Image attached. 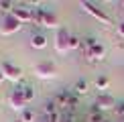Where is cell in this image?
<instances>
[{"label": "cell", "instance_id": "obj_1", "mask_svg": "<svg viewBox=\"0 0 124 122\" xmlns=\"http://www.w3.org/2000/svg\"><path fill=\"white\" fill-rule=\"evenodd\" d=\"M33 73L37 75L39 79H53L57 75V67H55L51 61H41L33 67Z\"/></svg>", "mask_w": 124, "mask_h": 122}, {"label": "cell", "instance_id": "obj_2", "mask_svg": "<svg viewBox=\"0 0 124 122\" xmlns=\"http://www.w3.org/2000/svg\"><path fill=\"white\" fill-rule=\"evenodd\" d=\"M0 69H2V73H4L6 79L14 81V84H20V79H23V69H20L18 65L10 63V61H2V63H0Z\"/></svg>", "mask_w": 124, "mask_h": 122}, {"label": "cell", "instance_id": "obj_3", "mask_svg": "<svg viewBox=\"0 0 124 122\" xmlns=\"http://www.w3.org/2000/svg\"><path fill=\"white\" fill-rule=\"evenodd\" d=\"M116 98L112 94H108V92H100L98 94V98L94 102V108L96 110H100V112H104V110H114L116 108Z\"/></svg>", "mask_w": 124, "mask_h": 122}, {"label": "cell", "instance_id": "obj_4", "mask_svg": "<svg viewBox=\"0 0 124 122\" xmlns=\"http://www.w3.org/2000/svg\"><path fill=\"white\" fill-rule=\"evenodd\" d=\"M79 6L84 8L87 14H92V16H94L96 20H100L102 24H110V16H108V14H106L102 8H98L94 2H87V0H85V2H79Z\"/></svg>", "mask_w": 124, "mask_h": 122}, {"label": "cell", "instance_id": "obj_5", "mask_svg": "<svg viewBox=\"0 0 124 122\" xmlns=\"http://www.w3.org/2000/svg\"><path fill=\"white\" fill-rule=\"evenodd\" d=\"M8 106H10L12 110H18V112H23L24 108H27V100H24V96H23L20 85H18V88H14L12 94L8 96Z\"/></svg>", "mask_w": 124, "mask_h": 122}, {"label": "cell", "instance_id": "obj_6", "mask_svg": "<svg viewBox=\"0 0 124 122\" xmlns=\"http://www.w3.org/2000/svg\"><path fill=\"white\" fill-rule=\"evenodd\" d=\"M20 29H23V23H18L12 14H8V16H4L2 24H0V35H12V33H18Z\"/></svg>", "mask_w": 124, "mask_h": 122}, {"label": "cell", "instance_id": "obj_7", "mask_svg": "<svg viewBox=\"0 0 124 122\" xmlns=\"http://www.w3.org/2000/svg\"><path fill=\"white\" fill-rule=\"evenodd\" d=\"M69 37L71 35L65 29L57 30V35H55V49H57V53H67L69 51Z\"/></svg>", "mask_w": 124, "mask_h": 122}, {"label": "cell", "instance_id": "obj_8", "mask_svg": "<svg viewBox=\"0 0 124 122\" xmlns=\"http://www.w3.org/2000/svg\"><path fill=\"white\" fill-rule=\"evenodd\" d=\"M85 53V57L90 59V61H104V57H106V47L102 43H96L94 47H90L87 51H84Z\"/></svg>", "mask_w": 124, "mask_h": 122}, {"label": "cell", "instance_id": "obj_9", "mask_svg": "<svg viewBox=\"0 0 124 122\" xmlns=\"http://www.w3.org/2000/svg\"><path fill=\"white\" fill-rule=\"evenodd\" d=\"M12 16L18 20V23H33V8H27V6H14L12 10Z\"/></svg>", "mask_w": 124, "mask_h": 122}, {"label": "cell", "instance_id": "obj_10", "mask_svg": "<svg viewBox=\"0 0 124 122\" xmlns=\"http://www.w3.org/2000/svg\"><path fill=\"white\" fill-rule=\"evenodd\" d=\"M71 96H73V92L71 90H61V92H57L55 94V104L59 106V108H63V110H67L69 108V100H71Z\"/></svg>", "mask_w": 124, "mask_h": 122}, {"label": "cell", "instance_id": "obj_11", "mask_svg": "<svg viewBox=\"0 0 124 122\" xmlns=\"http://www.w3.org/2000/svg\"><path fill=\"white\" fill-rule=\"evenodd\" d=\"M43 27L45 29H57L59 30V18L55 16L51 10L45 8V12H43Z\"/></svg>", "mask_w": 124, "mask_h": 122}, {"label": "cell", "instance_id": "obj_12", "mask_svg": "<svg viewBox=\"0 0 124 122\" xmlns=\"http://www.w3.org/2000/svg\"><path fill=\"white\" fill-rule=\"evenodd\" d=\"M71 92L79 98V96H85L87 92H90V84H87L85 79H77L75 84H73V88H71Z\"/></svg>", "mask_w": 124, "mask_h": 122}, {"label": "cell", "instance_id": "obj_13", "mask_svg": "<svg viewBox=\"0 0 124 122\" xmlns=\"http://www.w3.org/2000/svg\"><path fill=\"white\" fill-rule=\"evenodd\" d=\"M31 47H35V49H45V47H47V37L41 35V33L33 35V37H31Z\"/></svg>", "mask_w": 124, "mask_h": 122}, {"label": "cell", "instance_id": "obj_14", "mask_svg": "<svg viewBox=\"0 0 124 122\" xmlns=\"http://www.w3.org/2000/svg\"><path fill=\"white\" fill-rule=\"evenodd\" d=\"M35 120H37V114H35V110L24 108L23 112H20V122H35Z\"/></svg>", "mask_w": 124, "mask_h": 122}, {"label": "cell", "instance_id": "obj_15", "mask_svg": "<svg viewBox=\"0 0 124 122\" xmlns=\"http://www.w3.org/2000/svg\"><path fill=\"white\" fill-rule=\"evenodd\" d=\"M20 90H23V96H24V100L27 102H31L35 98V88L31 84H24V85H20Z\"/></svg>", "mask_w": 124, "mask_h": 122}, {"label": "cell", "instance_id": "obj_16", "mask_svg": "<svg viewBox=\"0 0 124 122\" xmlns=\"http://www.w3.org/2000/svg\"><path fill=\"white\" fill-rule=\"evenodd\" d=\"M94 84H96V88H98V90H108V85H110V79H108L106 75H98Z\"/></svg>", "mask_w": 124, "mask_h": 122}, {"label": "cell", "instance_id": "obj_17", "mask_svg": "<svg viewBox=\"0 0 124 122\" xmlns=\"http://www.w3.org/2000/svg\"><path fill=\"white\" fill-rule=\"evenodd\" d=\"M12 10H14V4L12 2H6V0H2V2H0V12L2 14H12Z\"/></svg>", "mask_w": 124, "mask_h": 122}, {"label": "cell", "instance_id": "obj_18", "mask_svg": "<svg viewBox=\"0 0 124 122\" xmlns=\"http://www.w3.org/2000/svg\"><path fill=\"white\" fill-rule=\"evenodd\" d=\"M75 49H81V39L77 35H71L69 37V51H75Z\"/></svg>", "mask_w": 124, "mask_h": 122}, {"label": "cell", "instance_id": "obj_19", "mask_svg": "<svg viewBox=\"0 0 124 122\" xmlns=\"http://www.w3.org/2000/svg\"><path fill=\"white\" fill-rule=\"evenodd\" d=\"M90 122H106V120H104V116H102L100 110L92 108V112H90Z\"/></svg>", "mask_w": 124, "mask_h": 122}, {"label": "cell", "instance_id": "obj_20", "mask_svg": "<svg viewBox=\"0 0 124 122\" xmlns=\"http://www.w3.org/2000/svg\"><path fill=\"white\" fill-rule=\"evenodd\" d=\"M53 112H59V106L55 104V100H49L45 104V114H53Z\"/></svg>", "mask_w": 124, "mask_h": 122}, {"label": "cell", "instance_id": "obj_21", "mask_svg": "<svg viewBox=\"0 0 124 122\" xmlns=\"http://www.w3.org/2000/svg\"><path fill=\"white\" fill-rule=\"evenodd\" d=\"M61 112H53V114H45V122H61Z\"/></svg>", "mask_w": 124, "mask_h": 122}, {"label": "cell", "instance_id": "obj_22", "mask_svg": "<svg viewBox=\"0 0 124 122\" xmlns=\"http://www.w3.org/2000/svg\"><path fill=\"white\" fill-rule=\"evenodd\" d=\"M61 122H75V116H73V112H65V114L61 116Z\"/></svg>", "mask_w": 124, "mask_h": 122}, {"label": "cell", "instance_id": "obj_23", "mask_svg": "<svg viewBox=\"0 0 124 122\" xmlns=\"http://www.w3.org/2000/svg\"><path fill=\"white\" fill-rule=\"evenodd\" d=\"M114 112H116L118 116H122V118H124V102H118L116 108H114Z\"/></svg>", "mask_w": 124, "mask_h": 122}, {"label": "cell", "instance_id": "obj_24", "mask_svg": "<svg viewBox=\"0 0 124 122\" xmlns=\"http://www.w3.org/2000/svg\"><path fill=\"white\" fill-rule=\"evenodd\" d=\"M116 30H118V35H120V37L124 39V20H122L120 24H118V29H116Z\"/></svg>", "mask_w": 124, "mask_h": 122}, {"label": "cell", "instance_id": "obj_25", "mask_svg": "<svg viewBox=\"0 0 124 122\" xmlns=\"http://www.w3.org/2000/svg\"><path fill=\"white\" fill-rule=\"evenodd\" d=\"M4 79H6V77H4V73H2V69H0V84H2Z\"/></svg>", "mask_w": 124, "mask_h": 122}, {"label": "cell", "instance_id": "obj_26", "mask_svg": "<svg viewBox=\"0 0 124 122\" xmlns=\"http://www.w3.org/2000/svg\"><path fill=\"white\" fill-rule=\"evenodd\" d=\"M118 6H124V0H122V2H118Z\"/></svg>", "mask_w": 124, "mask_h": 122}, {"label": "cell", "instance_id": "obj_27", "mask_svg": "<svg viewBox=\"0 0 124 122\" xmlns=\"http://www.w3.org/2000/svg\"><path fill=\"white\" fill-rule=\"evenodd\" d=\"M14 122H20V118H18V120H14Z\"/></svg>", "mask_w": 124, "mask_h": 122}, {"label": "cell", "instance_id": "obj_28", "mask_svg": "<svg viewBox=\"0 0 124 122\" xmlns=\"http://www.w3.org/2000/svg\"><path fill=\"white\" fill-rule=\"evenodd\" d=\"M118 122H124V120H118Z\"/></svg>", "mask_w": 124, "mask_h": 122}, {"label": "cell", "instance_id": "obj_29", "mask_svg": "<svg viewBox=\"0 0 124 122\" xmlns=\"http://www.w3.org/2000/svg\"><path fill=\"white\" fill-rule=\"evenodd\" d=\"M43 122H45V120H43Z\"/></svg>", "mask_w": 124, "mask_h": 122}]
</instances>
